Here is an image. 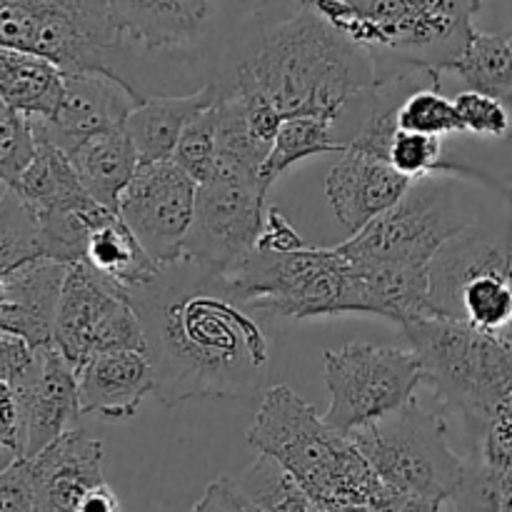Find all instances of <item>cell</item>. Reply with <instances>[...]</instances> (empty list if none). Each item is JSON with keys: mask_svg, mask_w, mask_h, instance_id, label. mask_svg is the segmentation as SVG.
<instances>
[{"mask_svg": "<svg viewBox=\"0 0 512 512\" xmlns=\"http://www.w3.org/2000/svg\"><path fill=\"white\" fill-rule=\"evenodd\" d=\"M10 190L23 198L33 215L95 213L103 205L90 198L63 150L35 138V158Z\"/></svg>", "mask_w": 512, "mask_h": 512, "instance_id": "obj_22", "label": "cell"}, {"mask_svg": "<svg viewBox=\"0 0 512 512\" xmlns=\"http://www.w3.org/2000/svg\"><path fill=\"white\" fill-rule=\"evenodd\" d=\"M65 93V73L40 55L0 45V100L28 120H50Z\"/></svg>", "mask_w": 512, "mask_h": 512, "instance_id": "obj_24", "label": "cell"}, {"mask_svg": "<svg viewBox=\"0 0 512 512\" xmlns=\"http://www.w3.org/2000/svg\"><path fill=\"white\" fill-rule=\"evenodd\" d=\"M125 298L143 325L153 395L165 408L253 400L268 385V338L223 275L180 260Z\"/></svg>", "mask_w": 512, "mask_h": 512, "instance_id": "obj_1", "label": "cell"}, {"mask_svg": "<svg viewBox=\"0 0 512 512\" xmlns=\"http://www.w3.org/2000/svg\"><path fill=\"white\" fill-rule=\"evenodd\" d=\"M308 512H328V510H325V508H323V505L313 503V505H310V510H308Z\"/></svg>", "mask_w": 512, "mask_h": 512, "instance_id": "obj_46", "label": "cell"}, {"mask_svg": "<svg viewBox=\"0 0 512 512\" xmlns=\"http://www.w3.org/2000/svg\"><path fill=\"white\" fill-rule=\"evenodd\" d=\"M453 320L483 333H500L512 323V290L508 273H480L460 290Z\"/></svg>", "mask_w": 512, "mask_h": 512, "instance_id": "obj_28", "label": "cell"}, {"mask_svg": "<svg viewBox=\"0 0 512 512\" xmlns=\"http://www.w3.org/2000/svg\"><path fill=\"white\" fill-rule=\"evenodd\" d=\"M0 512H35L33 478L25 458H15L0 470Z\"/></svg>", "mask_w": 512, "mask_h": 512, "instance_id": "obj_36", "label": "cell"}, {"mask_svg": "<svg viewBox=\"0 0 512 512\" xmlns=\"http://www.w3.org/2000/svg\"><path fill=\"white\" fill-rule=\"evenodd\" d=\"M253 512H308V498L298 480L268 455H260L238 480Z\"/></svg>", "mask_w": 512, "mask_h": 512, "instance_id": "obj_29", "label": "cell"}, {"mask_svg": "<svg viewBox=\"0 0 512 512\" xmlns=\"http://www.w3.org/2000/svg\"><path fill=\"white\" fill-rule=\"evenodd\" d=\"M173 163L198 185L213 178L218 168V110L215 105L205 108L185 125L175 145Z\"/></svg>", "mask_w": 512, "mask_h": 512, "instance_id": "obj_33", "label": "cell"}, {"mask_svg": "<svg viewBox=\"0 0 512 512\" xmlns=\"http://www.w3.org/2000/svg\"><path fill=\"white\" fill-rule=\"evenodd\" d=\"M455 108H458L463 135L475 138L505 140L512 138V118L510 108L490 95L475 93V90H460L455 95Z\"/></svg>", "mask_w": 512, "mask_h": 512, "instance_id": "obj_35", "label": "cell"}, {"mask_svg": "<svg viewBox=\"0 0 512 512\" xmlns=\"http://www.w3.org/2000/svg\"><path fill=\"white\" fill-rule=\"evenodd\" d=\"M218 85L205 83L188 95H155L143 100L125 118V133L138 153L140 163H160L173 160L175 145L183 135L185 125L218 103Z\"/></svg>", "mask_w": 512, "mask_h": 512, "instance_id": "obj_21", "label": "cell"}, {"mask_svg": "<svg viewBox=\"0 0 512 512\" xmlns=\"http://www.w3.org/2000/svg\"><path fill=\"white\" fill-rule=\"evenodd\" d=\"M510 173H512V168H510Z\"/></svg>", "mask_w": 512, "mask_h": 512, "instance_id": "obj_51", "label": "cell"}, {"mask_svg": "<svg viewBox=\"0 0 512 512\" xmlns=\"http://www.w3.org/2000/svg\"><path fill=\"white\" fill-rule=\"evenodd\" d=\"M53 343L75 370L100 353H145V333L133 305L85 263L68 265L55 313Z\"/></svg>", "mask_w": 512, "mask_h": 512, "instance_id": "obj_12", "label": "cell"}, {"mask_svg": "<svg viewBox=\"0 0 512 512\" xmlns=\"http://www.w3.org/2000/svg\"><path fill=\"white\" fill-rule=\"evenodd\" d=\"M345 143H340L335 135V125L320 118H288L280 125L278 135L273 140V150H270L268 160L263 165V180L265 188L288 173L293 165L303 163V160L315 158V155L325 153H345Z\"/></svg>", "mask_w": 512, "mask_h": 512, "instance_id": "obj_27", "label": "cell"}, {"mask_svg": "<svg viewBox=\"0 0 512 512\" xmlns=\"http://www.w3.org/2000/svg\"><path fill=\"white\" fill-rule=\"evenodd\" d=\"M0 448L10 450L15 458H23V423L10 385H0Z\"/></svg>", "mask_w": 512, "mask_h": 512, "instance_id": "obj_38", "label": "cell"}, {"mask_svg": "<svg viewBox=\"0 0 512 512\" xmlns=\"http://www.w3.org/2000/svg\"><path fill=\"white\" fill-rule=\"evenodd\" d=\"M215 83L268 100L285 120L343 125L363 118L378 85L363 50L335 33L300 0H258L235 30Z\"/></svg>", "mask_w": 512, "mask_h": 512, "instance_id": "obj_2", "label": "cell"}, {"mask_svg": "<svg viewBox=\"0 0 512 512\" xmlns=\"http://www.w3.org/2000/svg\"><path fill=\"white\" fill-rule=\"evenodd\" d=\"M305 240L293 230V225L283 218L278 208H268V218H265V228L260 233L258 245L255 248L275 250V253H285V250L305 248Z\"/></svg>", "mask_w": 512, "mask_h": 512, "instance_id": "obj_39", "label": "cell"}, {"mask_svg": "<svg viewBox=\"0 0 512 512\" xmlns=\"http://www.w3.org/2000/svg\"><path fill=\"white\" fill-rule=\"evenodd\" d=\"M25 460L33 478L35 512H78L85 495L105 483L103 445L83 430H68L35 458Z\"/></svg>", "mask_w": 512, "mask_h": 512, "instance_id": "obj_17", "label": "cell"}, {"mask_svg": "<svg viewBox=\"0 0 512 512\" xmlns=\"http://www.w3.org/2000/svg\"><path fill=\"white\" fill-rule=\"evenodd\" d=\"M218 93L220 98L215 103V110H218V160L240 165V168L253 170V173L260 175L273 148L263 143L255 135V130L250 128L248 115H245V108L238 95L225 93L220 88Z\"/></svg>", "mask_w": 512, "mask_h": 512, "instance_id": "obj_30", "label": "cell"}, {"mask_svg": "<svg viewBox=\"0 0 512 512\" xmlns=\"http://www.w3.org/2000/svg\"><path fill=\"white\" fill-rule=\"evenodd\" d=\"M265 195L258 173L218 160L213 178L198 185L183 260L215 275L233 270L258 245L268 218Z\"/></svg>", "mask_w": 512, "mask_h": 512, "instance_id": "obj_11", "label": "cell"}, {"mask_svg": "<svg viewBox=\"0 0 512 512\" xmlns=\"http://www.w3.org/2000/svg\"><path fill=\"white\" fill-rule=\"evenodd\" d=\"M190 512H253V505L243 495L238 480L218 478L205 488L203 498Z\"/></svg>", "mask_w": 512, "mask_h": 512, "instance_id": "obj_37", "label": "cell"}, {"mask_svg": "<svg viewBox=\"0 0 512 512\" xmlns=\"http://www.w3.org/2000/svg\"><path fill=\"white\" fill-rule=\"evenodd\" d=\"M508 283H510V290H512V258H510V268H508Z\"/></svg>", "mask_w": 512, "mask_h": 512, "instance_id": "obj_47", "label": "cell"}, {"mask_svg": "<svg viewBox=\"0 0 512 512\" xmlns=\"http://www.w3.org/2000/svg\"><path fill=\"white\" fill-rule=\"evenodd\" d=\"M398 130L430 135V138H448V135H463L455 100L443 95L440 83L423 85L413 90L398 108Z\"/></svg>", "mask_w": 512, "mask_h": 512, "instance_id": "obj_32", "label": "cell"}, {"mask_svg": "<svg viewBox=\"0 0 512 512\" xmlns=\"http://www.w3.org/2000/svg\"><path fill=\"white\" fill-rule=\"evenodd\" d=\"M195 198L198 183L188 178L173 160L140 163L135 178L120 195L118 215L153 263L165 268L183 260Z\"/></svg>", "mask_w": 512, "mask_h": 512, "instance_id": "obj_13", "label": "cell"}, {"mask_svg": "<svg viewBox=\"0 0 512 512\" xmlns=\"http://www.w3.org/2000/svg\"><path fill=\"white\" fill-rule=\"evenodd\" d=\"M380 483L430 500L455 498L463 490L465 460L450 448L443 415L408 403L398 413L350 435Z\"/></svg>", "mask_w": 512, "mask_h": 512, "instance_id": "obj_9", "label": "cell"}, {"mask_svg": "<svg viewBox=\"0 0 512 512\" xmlns=\"http://www.w3.org/2000/svg\"><path fill=\"white\" fill-rule=\"evenodd\" d=\"M248 445L283 465L313 503L370 505L383 488L355 443L335 433L288 385L265 388Z\"/></svg>", "mask_w": 512, "mask_h": 512, "instance_id": "obj_4", "label": "cell"}, {"mask_svg": "<svg viewBox=\"0 0 512 512\" xmlns=\"http://www.w3.org/2000/svg\"><path fill=\"white\" fill-rule=\"evenodd\" d=\"M323 363L330 393L323 420L345 438L413 403L423 385V368L413 348L350 343L325 350Z\"/></svg>", "mask_w": 512, "mask_h": 512, "instance_id": "obj_10", "label": "cell"}, {"mask_svg": "<svg viewBox=\"0 0 512 512\" xmlns=\"http://www.w3.org/2000/svg\"><path fill=\"white\" fill-rule=\"evenodd\" d=\"M83 263L123 295L150 283L160 273V265L153 263L118 213H108L90 230Z\"/></svg>", "mask_w": 512, "mask_h": 512, "instance_id": "obj_25", "label": "cell"}, {"mask_svg": "<svg viewBox=\"0 0 512 512\" xmlns=\"http://www.w3.org/2000/svg\"><path fill=\"white\" fill-rule=\"evenodd\" d=\"M0 45L40 55L65 75H103L148 100L138 80L143 55L115 25L110 0H0Z\"/></svg>", "mask_w": 512, "mask_h": 512, "instance_id": "obj_5", "label": "cell"}, {"mask_svg": "<svg viewBox=\"0 0 512 512\" xmlns=\"http://www.w3.org/2000/svg\"><path fill=\"white\" fill-rule=\"evenodd\" d=\"M68 158L90 198L118 213L120 195L135 178L140 165L125 125L90 135L73 153H68Z\"/></svg>", "mask_w": 512, "mask_h": 512, "instance_id": "obj_23", "label": "cell"}, {"mask_svg": "<svg viewBox=\"0 0 512 512\" xmlns=\"http://www.w3.org/2000/svg\"><path fill=\"white\" fill-rule=\"evenodd\" d=\"M0 300H3V275H0Z\"/></svg>", "mask_w": 512, "mask_h": 512, "instance_id": "obj_48", "label": "cell"}, {"mask_svg": "<svg viewBox=\"0 0 512 512\" xmlns=\"http://www.w3.org/2000/svg\"><path fill=\"white\" fill-rule=\"evenodd\" d=\"M140 105L128 90L103 75H65V93L50 120H30L38 140L73 153L90 135L120 128L130 110Z\"/></svg>", "mask_w": 512, "mask_h": 512, "instance_id": "obj_15", "label": "cell"}, {"mask_svg": "<svg viewBox=\"0 0 512 512\" xmlns=\"http://www.w3.org/2000/svg\"><path fill=\"white\" fill-rule=\"evenodd\" d=\"M363 50L375 78L453 70L475 35L478 0H300Z\"/></svg>", "mask_w": 512, "mask_h": 512, "instance_id": "obj_3", "label": "cell"}, {"mask_svg": "<svg viewBox=\"0 0 512 512\" xmlns=\"http://www.w3.org/2000/svg\"><path fill=\"white\" fill-rule=\"evenodd\" d=\"M23 423V458L63 438L80 415L78 370L53 345L33 350L28 370L13 385Z\"/></svg>", "mask_w": 512, "mask_h": 512, "instance_id": "obj_14", "label": "cell"}, {"mask_svg": "<svg viewBox=\"0 0 512 512\" xmlns=\"http://www.w3.org/2000/svg\"><path fill=\"white\" fill-rule=\"evenodd\" d=\"M68 265L50 258L25 263L3 278L0 330L25 340L30 348L53 345L55 313Z\"/></svg>", "mask_w": 512, "mask_h": 512, "instance_id": "obj_19", "label": "cell"}, {"mask_svg": "<svg viewBox=\"0 0 512 512\" xmlns=\"http://www.w3.org/2000/svg\"><path fill=\"white\" fill-rule=\"evenodd\" d=\"M328 512H373L370 505H358V503H338V505H328L325 508Z\"/></svg>", "mask_w": 512, "mask_h": 512, "instance_id": "obj_44", "label": "cell"}, {"mask_svg": "<svg viewBox=\"0 0 512 512\" xmlns=\"http://www.w3.org/2000/svg\"><path fill=\"white\" fill-rule=\"evenodd\" d=\"M443 505L445 503H440V500L400 493V490L388 488V485H383L370 500V510L373 512H443Z\"/></svg>", "mask_w": 512, "mask_h": 512, "instance_id": "obj_40", "label": "cell"}, {"mask_svg": "<svg viewBox=\"0 0 512 512\" xmlns=\"http://www.w3.org/2000/svg\"><path fill=\"white\" fill-rule=\"evenodd\" d=\"M495 335H498V338L503 340V343L508 345V348L512 350V323L508 325V328H505V330H500V333H495Z\"/></svg>", "mask_w": 512, "mask_h": 512, "instance_id": "obj_45", "label": "cell"}, {"mask_svg": "<svg viewBox=\"0 0 512 512\" xmlns=\"http://www.w3.org/2000/svg\"><path fill=\"white\" fill-rule=\"evenodd\" d=\"M225 285L243 308L265 310L280 318H325L350 313L353 265L338 245H305L298 250L253 248Z\"/></svg>", "mask_w": 512, "mask_h": 512, "instance_id": "obj_7", "label": "cell"}, {"mask_svg": "<svg viewBox=\"0 0 512 512\" xmlns=\"http://www.w3.org/2000/svg\"><path fill=\"white\" fill-rule=\"evenodd\" d=\"M480 500L490 512H512V465L500 473H478Z\"/></svg>", "mask_w": 512, "mask_h": 512, "instance_id": "obj_41", "label": "cell"}, {"mask_svg": "<svg viewBox=\"0 0 512 512\" xmlns=\"http://www.w3.org/2000/svg\"><path fill=\"white\" fill-rule=\"evenodd\" d=\"M450 73L463 80L465 90L490 95L512 108V45L503 35L475 28L468 48Z\"/></svg>", "mask_w": 512, "mask_h": 512, "instance_id": "obj_26", "label": "cell"}, {"mask_svg": "<svg viewBox=\"0 0 512 512\" xmlns=\"http://www.w3.org/2000/svg\"><path fill=\"white\" fill-rule=\"evenodd\" d=\"M475 28L503 35L512 45V0H483L475 15Z\"/></svg>", "mask_w": 512, "mask_h": 512, "instance_id": "obj_42", "label": "cell"}, {"mask_svg": "<svg viewBox=\"0 0 512 512\" xmlns=\"http://www.w3.org/2000/svg\"><path fill=\"white\" fill-rule=\"evenodd\" d=\"M453 175H425L413 180L398 205L338 245L350 263H383L410 270H430L448 240L478 223L458 193Z\"/></svg>", "mask_w": 512, "mask_h": 512, "instance_id": "obj_8", "label": "cell"}, {"mask_svg": "<svg viewBox=\"0 0 512 512\" xmlns=\"http://www.w3.org/2000/svg\"><path fill=\"white\" fill-rule=\"evenodd\" d=\"M38 258H43L38 220L23 198L8 188L0 198V275L5 278Z\"/></svg>", "mask_w": 512, "mask_h": 512, "instance_id": "obj_31", "label": "cell"}, {"mask_svg": "<svg viewBox=\"0 0 512 512\" xmlns=\"http://www.w3.org/2000/svg\"><path fill=\"white\" fill-rule=\"evenodd\" d=\"M78 512H123V505H120L118 495L110 490V485L103 483L85 495Z\"/></svg>", "mask_w": 512, "mask_h": 512, "instance_id": "obj_43", "label": "cell"}, {"mask_svg": "<svg viewBox=\"0 0 512 512\" xmlns=\"http://www.w3.org/2000/svg\"><path fill=\"white\" fill-rule=\"evenodd\" d=\"M410 185L413 180L398 173L388 160L345 150L330 168L325 195L338 223L348 235H355L398 205Z\"/></svg>", "mask_w": 512, "mask_h": 512, "instance_id": "obj_16", "label": "cell"}, {"mask_svg": "<svg viewBox=\"0 0 512 512\" xmlns=\"http://www.w3.org/2000/svg\"><path fill=\"white\" fill-rule=\"evenodd\" d=\"M80 415L105 420H128L140 403L153 395V368L148 353L115 350L93 355L78 370Z\"/></svg>", "mask_w": 512, "mask_h": 512, "instance_id": "obj_20", "label": "cell"}, {"mask_svg": "<svg viewBox=\"0 0 512 512\" xmlns=\"http://www.w3.org/2000/svg\"><path fill=\"white\" fill-rule=\"evenodd\" d=\"M5 190H8V188H5V185L0 183V198H3V193H5Z\"/></svg>", "mask_w": 512, "mask_h": 512, "instance_id": "obj_49", "label": "cell"}, {"mask_svg": "<svg viewBox=\"0 0 512 512\" xmlns=\"http://www.w3.org/2000/svg\"><path fill=\"white\" fill-rule=\"evenodd\" d=\"M480 3H483V0H478V5H480Z\"/></svg>", "mask_w": 512, "mask_h": 512, "instance_id": "obj_50", "label": "cell"}, {"mask_svg": "<svg viewBox=\"0 0 512 512\" xmlns=\"http://www.w3.org/2000/svg\"><path fill=\"white\" fill-rule=\"evenodd\" d=\"M213 8L215 0H110L115 25L143 58L193 45L208 28Z\"/></svg>", "mask_w": 512, "mask_h": 512, "instance_id": "obj_18", "label": "cell"}, {"mask_svg": "<svg viewBox=\"0 0 512 512\" xmlns=\"http://www.w3.org/2000/svg\"><path fill=\"white\" fill-rule=\"evenodd\" d=\"M400 330L418 355L423 385L480 440L512 395V350L498 335L450 318H423Z\"/></svg>", "mask_w": 512, "mask_h": 512, "instance_id": "obj_6", "label": "cell"}, {"mask_svg": "<svg viewBox=\"0 0 512 512\" xmlns=\"http://www.w3.org/2000/svg\"><path fill=\"white\" fill-rule=\"evenodd\" d=\"M35 158L33 125L0 100V183L13 188Z\"/></svg>", "mask_w": 512, "mask_h": 512, "instance_id": "obj_34", "label": "cell"}]
</instances>
